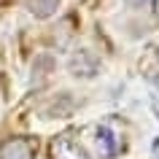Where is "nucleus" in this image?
I'll return each instance as SVG.
<instances>
[{
  "mask_svg": "<svg viewBox=\"0 0 159 159\" xmlns=\"http://www.w3.org/2000/svg\"><path fill=\"white\" fill-rule=\"evenodd\" d=\"M49 159H89V154H86V148L70 132H62V135H57L51 140Z\"/></svg>",
  "mask_w": 159,
  "mask_h": 159,
  "instance_id": "f257e3e1",
  "label": "nucleus"
},
{
  "mask_svg": "<svg viewBox=\"0 0 159 159\" xmlns=\"http://www.w3.org/2000/svg\"><path fill=\"white\" fill-rule=\"evenodd\" d=\"M35 151H38V140L27 135H16L0 143V159H35Z\"/></svg>",
  "mask_w": 159,
  "mask_h": 159,
  "instance_id": "f03ea898",
  "label": "nucleus"
},
{
  "mask_svg": "<svg viewBox=\"0 0 159 159\" xmlns=\"http://www.w3.org/2000/svg\"><path fill=\"white\" fill-rule=\"evenodd\" d=\"M67 70L75 75V78H94L97 70H100V59L94 57L89 49H78L70 54L67 59Z\"/></svg>",
  "mask_w": 159,
  "mask_h": 159,
  "instance_id": "7ed1b4c3",
  "label": "nucleus"
},
{
  "mask_svg": "<svg viewBox=\"0 0 159 159\" xmlns=\"http://www.w3.org/2000/svg\"><path fill=\"white\" fill-rule=\"evenodd\" d=\"M97 151H100V157H116L119 154V140L116 135L111 132V127H100L97 129Z\"/></svg>",
  "mask_w": 159,
  "mask_h": 159,
  "instance_id": "20e7f679",
  "label": "nucleus"
},
{
  "mask_svg": "<svg viewBox=\"0 0 159 159\" xmlns=\"http://www.w3.org/2000/svg\"><path fill=\"white\" fill-rule=\"evenodd\" d=\"M25 3H27V11L35 19H49L59 8V0H25Z\"/></svg>",
  "mask_w": 159,
  "mask_h": 159,
  "instance_id": "39448f33",
  "label": "nucleus"
},
{
  "mask_svg": "<svg viewBox=\"0 0 159 159\" xmlns=\"http://www.w3.org/2000/svg\"><path fill=\"white\" fill-rule=\"evenodd\" d=\"M146 78L159 89V67H148V70H146Z\"/></svg>",
  "mask_w": 159,
  "mask_h": 159,
  "instance_id": "423d86ee",
  "label": "nucleus"
},
{
  "mask_svg": "<svg viewBox=\"0 0 159 159\" xmlns=\"http://www.w3.org/2000/svg\"><path fill=\"white\" fill-rule=\"evenodd\" d=\"M124 3L129 6V8H143V6H146L148 0H124Z\"/></svg>",
  "mask_w": 159,
  "mask_h": 159,
  "instance_id": "0eeeda50",
  "label": "nucleus"
},
{
  "mask_svg": "<svg viewBox=\"0 0 159 159\" xmlns=\"http://www.w3.org/2000/svg\"><path fill=\"white\" fill-rule=\"evenodd\" d=\"M151 6H154V14H157V19H159V0H151Z\"/></svg>",
  "mask_w": 159,
  "mask_h": 159,
  "instance_id": "6e6552de",
  "label": "nucleus"
}]
</instances>
